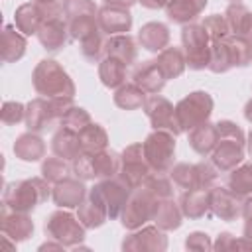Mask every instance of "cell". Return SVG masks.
I'll use <instances>...</instances> for the list:
<instances>
[{
	"label": "cell",
	"mask_w": 252,
	"mask_h": 252,
	"mask_svg": "<svg viewBox=\"0 0 252 252\" xmlns=\"http://www.w3.org/2000/svg\"><path fill=\"white\" fill-rule=\"evenodd\" d=\"M79 140H81L83 152H89V154H96L108 148V134L96 122H91L89 126H85L79 132Z\"/></svg>",
	"instance_id": "34"
},
{
	"label": "cell",
	"mask_w": 252,
	"mask_h": 252,
	"mask_svg": "<svg viewBox=\"0 0 252 252\" xmlns=\"http://www.w3.org/2000/svg\"><path fill=\"white\" fill-rule=\"evenodd\" d=\"M226 187L230 191H234L236 195H240V197L252 195V161L240 163L232 171H228Z\"/></svg>",
	"instance_id": "36"
},
{
	"label": "cell",
	"mask_w": 252,
	"mask_h": 252,
	"mask_svg": "<svg viewBox=\"0 0 252 252\" xmlns=\"http://www.w3.org/2000/svg\"><path fill=\"white\" fill-rule=\"evenodd\" d=\"M152 173V167L146 161L144 156V148L142 142H134L128 144L122 152H120V169H118V177L130 187L136 189L140 187L146 177Z\"/></svg>",
	"instance_id": "10"
},
{
	"label": "cell",
	"mask_w": 252,
	"mask_h": 252,
	"mask_svg": "<svg viewBox=\"0 0 252 252\" xmlns=\"http://www.w3.org/2000/svg\"><path fill=\"white\" fill-rule=\"evenodd\" d=\"M158 205H159V199L150 191L146 189L144 185L132 189L122 213H120V222L126 230H136L140 226H144L146 222L154 220V215L158 211Z\"/></svg>",
	"instance_id": "4"
},
{
	"label": "cell",
	"mask_w": 252,
	"mask_h": 252,
	"mask_svg": "<svg viewBox=\"0 0 252 252\" xmlns=\"http://www.w3.org/2000/svg\"><path fill=\"white\" fill-rule=\"evenodd\" d=\"M104 55L116 57V59H120L128 67V65H132L136 61V55H138L136 39L130 33H114V35H108V39L104 41Z\"/></svg>",
	"instance_id": "25"
},
{
	"label": "cell",
	"mask_w": 252,
	"mask_h": 252,
	"mask_svg": "<svg viewBox=\"0 0 252 252\" xmlns=\"http://www.w3.org/2000/svg\"><path fill=\"white\" fill-rule=\"evenodd\" d=\"M213 108H215V100L207 91H193L185 94L175 104V116H177L179 128L183 132H189L195 126L207 122L213 114Z\"/></svg>",
	"instance_id": "9"
},
{
	"label": "cell",
	"mask_w": 252,
	"mask_h": 252,
	"mask_svg": "<svg viewBox=\"0 0 252 252\" xmlns=\"http://www.w3.org/2000/svg\"><path fill=\"white\" fill-rule=\"evenodd\" d=\"M142 185H144L146 189H150L159 201L173 197V181H171V177H167L165 173H156V171H152V173L146 177V181H144Z\"/></svg>",
	"instance_id": "43"
},
{
	"label": "cell",
	"mask_w": 252,
	"mask_h": 252,
	"mask_svg": "<svg viewBox=\"0 0 252 252\" xmlns=\"http://www.w3.org/2000/svg\"><path fill=\"white\" fill-rule=\"evenodd\" d=\"M209 199H211V215H215L220 220H236L242 215V201L244 197L236 195L228 187L213 185L209 189Z\"/></svg>",
	"instance_id": "15"
},
{
	"label": "cell",
	"mask_w": 252,
	"mask_h": 252,
	"mask_svg": "<svg viewBox=\"0 0 252 252\" xmlns=\"http://www.w3.org/2000/svg\"><path fill=\"white\" fill-rule=\"evenodd\" d=\"M93 165H94V173L96 179H106V177H114L118 175L120 169V154H116L114 150H102L93 154Z\"/></svg>",
	"instance_id": "37"
},
{
	"label": "cell",
	"mask_w": 252,
	"mask_h": 252,
	"mask_svg": "<svg viewBox=\"0 0 252 252\" xmlns=\"http://www.w3.org/2000/svg\"><path fill=\"white\" fill-rule=\"evenodd\" d=\"M67 22H69V35L75 41H83V39H87L89 35H93L94 32L100 30L96 16H91V14L77 16V18H71Z\"/></svg>",
	"instance_id": "40"
},
{
	"label": "cell",
	"mask_w": 252,
	"mask_h": 252,
	"mask_svg": "<svg viewBox=\"0 0 252 252\" xmlns=\"http://www.w3.org/2000/svg\"><path fill=\"white\" fill-rule=\"evenodd\" d=\"M138 0H104V4H114V6H124V8H130Z\"/></svg>",
	"instance_id": "56"
},
{
	"label": "cell",
	"mask_w": 252,
	"mask_h": 252,
	"mask_svg": "<svg viewBox=\"0 0 252 252\" xmlns=\"http://www.w3.org/2000/svg\"><path fill=\"white\" fill-rule=\"evenodd\" d=\"M169 28L163 22H148L138 32V43L152 53L163 51L169 45Z\"/></svg>",
	"instance_id": "23"
},
{
	"label": "cell",
	"mask_w": 252,
	"mask_h": 252,
	"mask_svg": "<svg viewBox=\"0 0 252 252\" xmlns=\"http://www.w3.org/2000/svg\"><path fill=\"white\" fill-rule=\"evenodd\" d=\"M53 120H59L57 114H55V108L51 104V98L47 96H37V98H32L28 104H26V128L30 132H43L51 126Z\"/></svg>",
	"instance_id": "17"
},
{
	"label": "cell",
	"mask_w": 252,
	"mask_h": 252,
	"mask_svg": "<svg viewBox=\"0 0 252 252\" xmlns=\"http://www.w3.org/2000/svg\"><path fill=\"white\" fill-rule=\"evenodd\" d=\"M28 47L26 35L12 24H6L2 28V61L4 63H16L24 57Z\"/></svg>",
	"instance_id": "27"
},
{
	"label": "cell",
	"mask_w": 252,
	"mask_h": 252,
	"mask_svg": "<svg viewBox=\"0 0 252 252\" xmlns=\"http://www.w3.org/2000/svg\"><path fill=\"white\" fill-rule=\"evenodd\" d=\"M207 4L209 0H173L165 8V16L169 22L185 26V24H191L195 18H199L207 8Z\"/></svg>",
	"instance_id": "28"
},
{
	"label": "cell",
	"mask_w": 252,
	"mask_h": 252,
	"mask_svg": "<svg viewBox=\"0 0 252 252\" xmlns=\"http://www.w3.org/2000/svg\"><path fill=\"white\" fill-rule=\"evenodd\" d=\"M195 173H197V189H211L219 179V169L215 167L213 161L203 159L195 163Z\"/></svg>",
	"instance_id": "49"
},
{
	"label": "cell",
	"mask_w": 252,
	"mask_h": 252,
	"mask_svg": "<svg viewBox=\"0 0 252 252\" xmlns=\"http://www.w3.org/2000/svg\"><path fill=\"white\" fill-rule=\"evenodd\" d=\"M242 219H244L242 232L248 240H252V195L244 197V201H242Z\"/></svg>",
	"instance_id": "52"
},
{
	"label": "cell",
	"mask_w": 252,
	"mask_h": 252,
	"mask_svg": "<svg viewBox=\"0 0 252 252\" xmlns=\"http://www.w3.org/2000/svg\"><path fill=\"white\" fill-rule=\"evenodd\" d=\"M169 177L173 181V185H177L179 189H197V173H195V163H175L169 169Z\"/></svg>",
	"instance_id": "42"
},
{
	"label": "cell",
	"mask_w": 252,
	"mask_h": 252,
	"mask_svg": "<svg viewBox=\"0 0 252 252\" xmlns=\"http://www.w3.org/2000/svg\"><path fill=\"white\" fill-rule=\"evenodd\" d=\"M154 222L161 228V230H177L183 222V213H181V207L179 203L171 199H161L159 205H158V211L154 215Z\"/></svg>",
	"instance_id": "31"
},
{
	"label": "cell",
	"mask_w": 252,
	"mask_h": 252,
	"mask_svg": "<svg viewBox=\"0 0 252 252\" xmlns=\"http://www.w3.org/2000/svg\"><path fill=\"white\" fill-rule=\"evenodd\" d=\"M93 122V118H91V114H89V110H85L83 106H73L65 116H61L59 118V126H65V128H69V130H75V132H81L85 126H89Z\"/></svg>",
	"instance_id": "45"
},
{
	"label": "cell",
	"mask_w": 252,
	"mask_h": 252,
	"mask_svg": "<svg viewBox=\"0 0 252 252\" xmlns=\"http://www.w3.org/2000/svg\"><path fill=\"white\" fill-rule=\"evenodd\" d=\"M232 238H234V234H230V232H220L219 236H217V240L213 242V250H230V242H232Z\"/></svg>",
	"instance_id": "53"
},
{
	"label": "cell",
	"mask_w": 252,
	"mask_h": 252,
	"mask_svg": "<svg viewBox=\"0 0 252 252\" xmlns=\"http://www.w3.org/2000/svg\"><path fill=\"white\" fill-rule=\"evenodd\" d=\"M185 248L187 250H195V252H209V250H213V242H211V238H209L207 232L195 230V232H189L187 234Z\"/></svg>",
	"instance_id": "51"
},
{
	"label": "cell",
	"mask_w": 252,
	"mask_h": 252,
	"mask_svg": "<svg viewBox=\"0 0 252 252\" xmlns=\"http://www.w3.org/2000/svg\"><path fill=\"white\" fill-rule=\"evenodd\" d=\"M2 234L8 236L12 242H24L33 234V220L30 219L28 213H18V211H10L4 207L2 209V222H0Z\"/></svg>",
	"instance_id": "19"
},
{
	"label": "cell",
	"mask_w": 252,
	"mask_h": 252,
	"mask_svg": "<svg viewBox=\"0 0 252 252\" xmlns=\"http://www.w3.org/2000/svg\"><path fill=\"white\" fill-rule=\"evenodd\" d=\"M49 181L43 177H30V179H18L10 181L4 187L2 193V205L8 211L18 213H32L37 205L47 201L51 197Z\"/></svg>",
	"instance_id": "2"
},
{
	"label": "cell",
	"mask_w": 252,
	"mask_h": 252,
	"mask_svg": "<svg viewBox=\"0 0 252 252\" xmlns=\"http://www.w3.org/2000/svg\"><path fill=\"white\" fill-rule=\"evenodd\" d=\"M45 234L61 242L65 248H79L87 236V228L83 226L79 217L71 213V209H59L47 217Z\"/></svg>",
	"instance_id": "5"
},
{
	"label": "cell",
	"mask_w": 252,
	"mask_h": 252,
	"mask_svg": "<svg viewBox=\"0 0 252 252\" xmlns=\"http://www.w3.org/2000/svg\"><path fill=\"white\" fill-rule=\"evenodd\" d=\"M158 67L161 69V73L165 75V79H177L183 75V71L187 69V61H185V53L181 47H165L163 51L158 53L156 57Z\"/></svg>",
	"instance_id": "29"
},
{
	"label": "cell",
	"mask_w": 252,
	"mask_h": 252,
	"mask_svg": "<svg viewBox=\"0 0 252 252\" xmlns=\"http://www.w3.org/2000/svg\"><path fill=\"white\" fill-rule=\"evenodd\" d=\"M98 79L106 89H118L126 81V65L110 55H104L98 61Z\"/></svg>",
	"instance_id": "30"
},
{
	"label": "cell",
	"mask_w": 252,
	"mask_h": 252,
	"mask_svg": "<svg viewBox=\"0 0 252 252\" xmlns=\"http://www.w3.org/2000/svg\"><path fill=\"white\" fill-rule=\"evenodd\" d=\"M179 207L183 217L195 220L211 215V199L209 189H185L179 197Z\"/></svg>",
	"instance_id": "21"
},
{
	"label": "cell",
	"mask_w": 252,
	"mask_h": 252,
	"mask_svg": "<svg viewBox=\"0 0 252 252\" xmlns=\"http://www.w3.org/2000/svg\"><path fill=\"white\" fill-rule=\"evenodd\" d=\"M224 41L232 57V67H246L248 63H252V39L248 35L228 33Z\"/></svg>",
	"instance_id": "35"
},
{
	"label": "cell",
	"mask_w": 252,
	"mask_h": 252,
	"mask_svg": "<svg viewBox=\"0 0 252 252\" xmlns=\"http://www.w3.org/2000/svg\"><path fill=\"white\" fill-rule=\"evenodd\" d=\"M98 26L104 33L114 35V33H128L132 28V14L130 8L124 6H114V4H104L98 8L96 14Z\"/></svg>",
	"instance_id": "18"
},
{
	"label": "cell",
	"mask_w": 252,
	"mask_h": 252,
	"mask_svg": "<svg viewBox=\"0 0 252 252\" xmlns=\"http://www.w3.org/2000/svg\"><path fill=\"white\" fill-rule=\"evenodd\" d=\"M224 18H226V24L230 28V33L248 35L250 22H252V12L242 2H230L226 12H224Z\"/></svg>",
	"instance_id": "33"
},
{
	"label": "cell",
	"mask_w": 252,
	"mask_h": 252,
	"mask_svg": "<svg viewBox=\"0 0 252 252\" xmlns=\"http://www.w3.org/2000/svg\"><path fill=\"white\" fill-rule=\"evenodd\" d=\"M132 189L118 177H106L100 179L98 183H94V187L89 189V199H93L96 205H100L104 209V213L108 215V219H120V213L130 197Z\"/></svg>",
	"instance_id": "7"
},
{
	"label": "cell",
	"mask_w": 252,
	"mask_h": 252,
	"mask_svg": "<svg viewBox=\"0 0 252 252\" xmlns=\"http://www.w3.org/2000/svg\"><path fill=\"white\" fill-rule=\"evenodd\" d=\"M63 12L61 2L57 4H37V2H26L22 6L16 8L14 12V26L24 33V35H37L39 26L43 24V20L51 14Z\"/></svg>",
	"instance_id": "12"
},
{
	"label": "cell",
	"mask_w": 252,
	"mask_h": 252,
	"mask_svg": "<svg viewBox=\"0 0 252 252\" xmlns=\"http://www.w3.org/2000/svg\"><path fill=\"white\" fill-rule=\"evenodd\" d=\"M219 142V132H217V124L213 122H203L199 126H195L193 130H189V146L195 154L207 158L213 154L215 146Z\"/></svg>",
	"instance_id": "26"
},
{
	"label": "cell",
	"mask_w": 252,
	"mask_h": 252,
	"mask_svg": "<svg viewBox=\"0 0 252 252\" xmlns=\"http://www.w3.org/2000/svg\"><path fill=\"white\" fill-rule=\"evenodd\" d=\"M32 83L37 94L53 98V96H73L75 98V83L69 73L55 59H41L32 73Z\"/></svg>",
	"instance_id": "3"
},
{
	"label": "cell",
	"mask_w": 252,
	"mask_h": 252,
	"mask_svg": "<svg viewBox=\"0 0 252 252\" xmlns=\"http://www.w3.org/2000/svg\"><path fill=\"white\" fill-rule=\"evenodd\" d=\"M209 71L220 75V73H226L232 69V57H230V51H228V45L222 39H215L211 41V59H209Z\"/></svg>",
	"instance_id": "39"
},
{
	"label": "cell",
	"mask_w": 252,
	"mask_h": 252,
	"mask_svg": "<svg viewBox=\"0 0 252 252\" xmlns=\"http://www.w3.org/2000/svg\"><path fill=\"white\" fill-rule=\"evenodd\" d=\"M248 37L252 39V22H250V30H248Z\"/></svg>",
	"instance_id": "60"
},
{
	"label": "cell",
	"mask_w": 252,
	"mask_h": 252,
	"mask_svg": "<svg viewBox=\"0 0 252 252\" xmlns=\"http://www.w3.org/2000/svg\"><path fill=\"white\" fill-rule=\"evenodd\" d=\"M37 4H57V0H33Z\"/></svg>",
	"instance_id": "59"
},
{
	"label": "cell",
	"mask_w": 252,
	"mask_h": 252,
	"mask_svg": "<svg viewBox=\"0 0 252 252\" xmlns=\"http://www.w3.org/2000/svg\"><path fill=\"white\" fill-rule=\"evenodd\" d=\"M14 156L22 161H28V163H33V161H39L45 158V142L43 138L37 134V132H24L16 138L14 146Z\"/></svg>",
	"instance_id": "22"
},
{
	"label": "cell",
	"mask_w": 252,
	"mask_h": 252,
	"mask_svg": "<svg viewBox=\"0 0 252 252\" xmlns=\"http://www.w3.org/2000/svg\"><path fill=\"white\" fill-rule=\"evenodd\" d=\"M87 197L85 181L79 177H65L53 183L51 199L59 209H77Z\"/></svg>",
	"instance_id": "16"
},
{
	"label": "cell",
	"mask_w": 252,
	"mask_h": 252,
	"mask_svg": "<svg viewBox=\"0 0 252 252\" xmlns=\"http://www.w3.org/2000/svg\"><path fill=\"white\" fill-rule=\"evenodd\" d=\"M181 47L185 53L187 67L193 71H201L209 67L211 59V37L203 24H185L181 28Z\"/></svg>",
	"instance_id": "8"
},
{
	"label": "cell",
	"mask_w": 252,
	"mask_h": 252,
	"mask_svg": "<svg viewBox=\"0 0 252 252\" xmlns=\"http://www.w3.org/2000/svg\"><path fill=\"white\" fill-rule=\"evenodd\" d=\"M120 246L124 252H163L167 250V236L156 222L144 224L126 234Z\"/></svg>",
	"instance_id": "11"
},
{
	"label": "cell",
	"mask_w": 252,
	"mask_h": 252,
	"mask_svg": "<svg viewBox=\"0 0 252 252\" xmlns=\"http://www.w3.org/2000/svg\"><path fill=\"white\" fill-rule=\"evenodd\" d=\"M0 118L6 126H14L18 122H22L26 118V104L18 102V100H6L2 104V110H0Z\"/></svg>",
	"instance_id": "50"
},
{
	"label": "cell",
	"mask_w": 252,
	"mask_h": 252,
	"mask_svg": "<svg viewBox=\"0 0 252 252\" xmlns=\"http://www.w3.org/2000/svg\"><path fill=\"white\" fill-rule=\"evenodd\" d=\"M165 75L161 73V69L158 67L156 59L150 61H142L134 71H132V83L138 85L142 91H146L148 94H158L161 93V89L165 87Z\"/></svg>",
	"instance_id": "20"
},
{
	"label": "cell",
	"mask_w": 252,
	"mask_h": 252,
	"mask_svg": "<svg viewBox=\"0 0 252 252\" xmlns=\"http://www.w3.org/2000/svg\"><path fill=\"white\" fill-rule=\"evenodd\" d=\"M228 2H240V0H228Z\"/></svg>",
	"instance_id": "61"
},
{
	"label": "cell",
	"mask_w": 252,
	"mask_h": 252,
	"mask_svg": "<svg viewBox=\"0 0 252 252\" xmlns=\"http://www.w3.org/2000/svg\"><path fill=\"white\" fill-rule=\"evenodd\" d=\"M175 138L177 136L167 130H152L146 136V140L142 142V148L152 171L169 173L175 158Z\"/></svg>",
	"instance_id": "6"
},
{
	"label": "cell",
	"mask_w": 252,
	"mask_h": 252,
	"mask_svg": "<svg viewBox=\"0 0 252 252\" xmlns=\"http://www.w3.org/2000/svg\"><path fill=\"white\" fill-rule=\"evenodd\" d=\"M142 108H144V112H146L154 130H167L175 136H179L183 132L179 128V122H177V116H175V106L165 96H161L159 93L150 94Z\"/></svg>",
	"instance_id": "13"
},
{
	"label": "cell",
	"mask_w": 252,
	"mask_h": 252,
	"mask_svg": "<svg viewBox=\"0 0 252 252\" xmlns=\"http://www.w3.org/2000/svg\"><path fill=\"white\" fill-rule=\"evenodd\" d=\"M215 124H217V132H219V142L211 154V161L215 163V167L219 171L228 173L236 165H240L244 159L246 134L232 120H219Z\"/></svg>",
	"instance_id": "1"
},
{
	"label": "cell",
	"mask_w": 252,
	"mask_h": 252,
	"mask_svg": "<svg viewBox=\"0 0 252 252\" xmlns=\"http://www.w3.org/2000/svg\"><path fill=\"white\" fill-rule=\"evenodd\" d=\"M61 8L67 20L77 18V16H96L98 8L94 4V0H61Z\"/></svg>",
	"instance_id": "46"
},
{
	"label": "cell",
	"mask_w": 252,
	"mask_h": 252,
	"mask_svg": "<svg viewBox=\"0 0 252 252\" xmlns=\"http://www.w3.org/2000/svg\"><path fill=\"white\" fill-rule=\"evenodd\" d=\"M144 8H148V10H165L173 0H138Z\"/></svg>",
	"instance_id": "54"
},
{
	"label": "cell",
	"mask_w": 252,
	"mask_h": 252,
	"mask_svg": "<svg viewBox=\"0 0 252 252\" xmlns=\"http://www.w3.org/2000/svg\"><path fill=\"white\" fill-rule=\"evenodd\" d=\"M51 152H53V156H59L67 161H73L83 152L79 132L69 130L65 126H59L51 136Z\"/></svg>",
	"instance_id": "24"
},
{
	"label": "cell",
	"mask_w": 252,
	"mask_h": 252,
	"mask_svg": "<svg viewBox=\"0 0 252 252\" xmlns=\"http://www.w3.org/2000/svg\"><path fill=\"white\" fill-rule=\"evenodd\" d=\"M39 250L43 252V250H65V246L61 244V242H57V240H49V242H43L41 246H39Z\"/></svg>",
	"instance_id": "55"
},
{
	"label": "cell",
	"mask_w": 252,
	"mask_h": 252,
	"mask_svg": "<svg viewBox=\"0 0 252 252\" xmlns=\"http://www.w3.org/2000/svg\"><path fill=\"white\" fill-rule=\"evenodd\" d=\"M246 154L252 158V130L246 134Z\"/></svg>",
	"instance_id": "58"
},
{
	"label": "cell",
	"mask_w": 252,
	"mask_h": 252,
	"mask_svg": "<svg viewBox=\"0 0 252 252\" xmlns=\"http://www.w3.org/2000/svg\"><path fill=\"white\" fill-rule=\"evenodd\" d=\"M69 37H71L69 35V22H67L63 12L47 16L37 30V39H39L41 47L49 53L61 51L67 45Z\"/></svg>",
	"instance_id": "14"
},
{
	"label": "cell",
	"mask_w": 252,
	"mask_h": 252,
	"mask_svg": "<svg viewBox=\"0 0 252 252\" xmlns=\"http://www.w3.org/2000/svg\"><path fill=\"white\" fill-rule=\"evenodd\" d=\"M69 165L67 159L53 156V158H43L41 159V177L47 179L49 183H57L65 177H69Z\"/></svg>",
	"instance_id": "41"
},
{
	"label": "cell",
	"mask_w": 252,
	"mask_h": 252,
	"mask_svg": "<svg viewBox=\"0 0 252 252\" xmlns=\"http://www.w3.org/2000/svg\"><path fill=\"white\" fill-rule=\"evenodd\" d=\"M244 118H246V120L252 124V98H250V100L244 104Z\"/></svg>",
	"instance_id": "57"
},
{
	"label": "cell",
	"mask_w": 252,
	"mask_h": 252,
	"mask_svg": "<svg viewBox=\"0 0 252 252\" xmlns=\"http://www.w3.org/2000/svg\"><path fill=\"white\" fill-rule=\"evenodd\" d=\"M203 28L207 30L211 41L222 39V37H226V35L230 33V28H228V24H226L224 14H222V16H220V14H211V16H207V18L203 20Z\"/></svg>",
	"instance_id": "48"
},
{
	"label": "cell",
	"mask_w": 252,
	"mask_h": 252,
	"mask_svg": "<svg viewBox=\"0 0 252 252\" xmlns=\"http://www.w3.org/2000/svg\"><path fill=\"white\" fill-rule=\"evenodd\" d=\"M77 217H79V220L83 222V226L89 230V228H98V226H102L104 222H106V219H108V215L104 213V209L100 207V205H96L93 199H85L79 207H77Z\"/></svg>",
	"instance_id": "38"
},
{
	"label": "cell",
	"mask_w": 252,
	"mask_h": 252,
	"mask_svg": "<svg viewBox=\"0 0 252 252\" xmlns=\"http://www.w3.org/2000/svg\"><path fill=\"white\" fill-rule=\"evenodd\" d=\"M148 93L134 83H124L114 91V104L122 110H138L144 106Z\"/></svg>",
	"instance_id": "32"
},
{
	"label": "cell",
	"mask_w": 252,
	"mask_h": 252,
	"mask_svg": "<svg viewBox=\"0 0 252 252\" xmlns=\"http://www.w3.org/2000/svg\"><path fill=\"white\" fill-rule=\"evenodd\" d=\"M79 49H81V55L91 61V63H98L102 53H104V41H102V30L94 32L93 35H89L87 39L79 41Z\"/></svg>",
	"instance_id": "44"
},
{
	"label": "cell",
	"mask_w": 252,
	"mask_h": 252,
	"mask_svg": "<svg viewBox=\"0 0 252 252\" xmlns=\"http://www.w3.org/2000/svg\"><path fill=\"white\" fill-rule=\"evenodd\" d=\"M71 171L75 173V177L83 179V181H91V179H96V173H94V165H93V154L89 152H81L73 163H71Z\"/></svg>",
	"instance_id": "47"
}]
</instances>
